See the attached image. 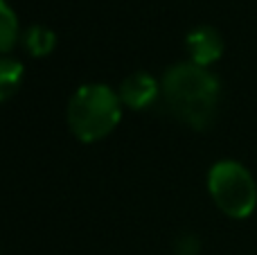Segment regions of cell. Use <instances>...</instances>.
<instances>
[{"label": "cell", "instance_id": "cell-2", "mask_svg": "<svg viewBox=\"0 0 257 255\" xmlns=\"http://www.w3.org/2000/svg\"><path fill=\"white\" fill-rule=\"evenodd\" d=\"M122 99L106 84H86L68 102V126L77 140L90 145L113 134L122 120Z\"/></svg>", "mask_w": 257, "mask_h": 255}, {"label": "cell", "instance_id": "cell-5", "mask_svg": "<svg viewBox=\"0 0 257 255\" xmlns=\"http://www.w3.org/2000/svg\"><path fill=\"white\" fill-rule=\"evenodd\" d=\"M117 95H120L122 104L126 108H131V111H145V108L154 106V102L158 99L160 86L154 75H149L145 70H138V72H131L122 81Z\"/></svg>", "mask_w": 257, "mask_h": 255}, {"label": "cell", "instance_id": "cell-7", "mask_svg": "<svg viewBox=\"0 0 257 255\" xmlns=\"http://www.w3.org/2000/svg\"><path fill=\"white\" fill-rule=\"evenodd\" d=\"M23 45L36 59H43L57 48V34L45 25H32L23 32Z\"/></svg>", "mask_w": 257, "mask_h": 255}, {"label": "cell", "instance_id": "cell-3", "mask_svg": "<svg viewBox=\"0 0 257 255\" xmlns=\"http://www.w3.org/2000/svg\"><path fill=\"white\" fill-rule=\"evenodd\" d=\"M208 192L214 206L230 219H248L257 208V181L239 161L223 158L208 172Z\"/></svg>", "mask_w": 257, "mask_h": 255}, {"label": "cell", "instance_id": "cell-9", "mask_svg": "<svg viewBox=\"0 0 257 255\" xmlns=\"http://www.w3.org/2000/svg\"><path fill=\"white\" fill-rule=\"evenodd\" d=\"M201 251V242L194 235H183L176 242V253L178 255H199Z\"/></svg>", "mask_w": 257, "mask_h": 255}, {"label": "cell", "instance_id": "cell-4", "mask_svg": "<svg viewBox=\"0 0 257 255\" xmlns=\"http://www.w3.org/2000/svg\"><path fill=\"white\" fill-rule=\"evenodd\" d=\"M185 48H187V54H190L192 63L210 68L212 63H217L219 59H221L223 50H226V43H223V36L217 27L199 25L187 34Z\"/></svg>", "mask_w": 257, "mask_h": 255}, {"label": "cell", "instance_id": "cell-8", "mask_svg": "<svg viewBox=\"0 0 257 255\" xmlns=\"http://www.w3.org/2000/svg\"><path fill=\"white\" fill-rule=\"evenodd\" d=\"M18 36H21V32H18L16 12L7 0H0V57H5L9 50H14Z\"/></svg>", "mask_w": 257, "mask_h": 255}, {"label": "cell", "instance_id": "cell-6", "mask_svg": "<svg viewBox=\"0 0 257 255\" xmlns=\"http://www.w3.org/2000/svg\"><path fill=\"white\" fill-rule=\"evenodd\" d=\"M25 77V68L14 57H0V104L9 102L18 93Z\"/></svg>", "mask_w": 257, "mask_h": 255}, {"label": "cell", "instance_id": "cell-1", "mask_svg": "<svg viewBox=\"0 0 257 255\" xmlns=\"http://www.w3.org/2000/svg\"><path fill=\"white\" fill-rule=\"evenodd\" d=\"M160 93L178 122L203 131L217 120L221 104V81L210 68L183 61L169 66L160 81Z\"/></svg>", "mask_w": 257, "mask_h": 255}]
</instances>
